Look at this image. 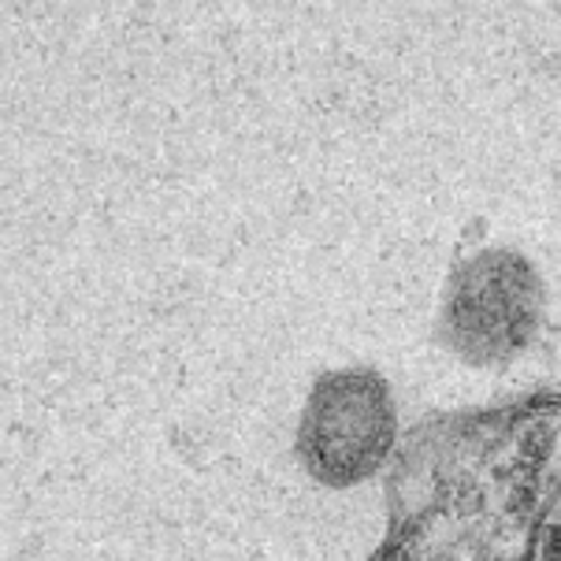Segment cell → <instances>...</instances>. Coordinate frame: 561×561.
Wrapping results in <instances>:
<instances>
[{
	"label": "cell",
	"mask_w": 561,
	"mask_h": 561,
	"mask_svg": "<svg viewBox=\"0 0 561 561\" xmlns=\"http://www.w3.org/2000/svg\"><path fill=\"white\" fill-rule=\"evenodd\" d=\"M539 561H561V506L550 517V525L543 531V550H539Z\"/></svg>",
	"instance_id": "6da1fadb"
}]
</instances>
